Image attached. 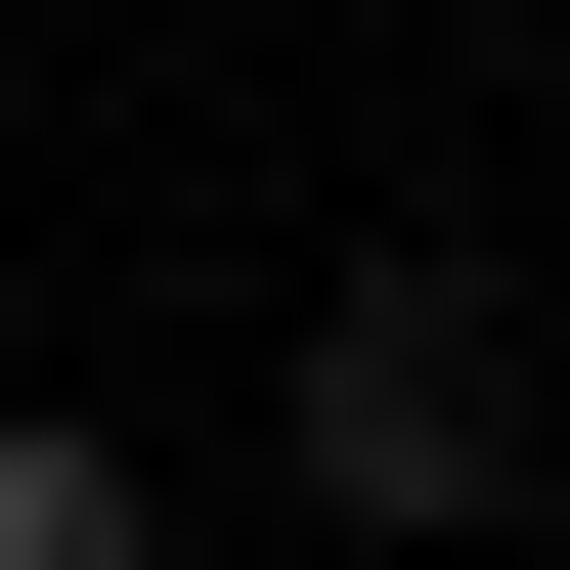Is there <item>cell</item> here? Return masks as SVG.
<instances>
[{"instance_id":"obj_1","label":"cell","mask_w":570,"mask_h":570,"mask_svg":"<svg viewBox=\"0 0 570 570\" xmlns=\"http://www.w3.org/2000/svg\"><path fill=\"white\" fill-rule=\"evenodd\" d=\"M264 483H307V527H395V570H439V527H527V307H483V264H352V307H307V395H264Z\"/></svg>"},{"instance_id":"obj_2","label":"cell","mask_w":570,"mask_h":570,"mask_svg":"<svg viewBox=\"0 0 570 570\" xmlns=\"http://www.w3.org/2000/svg\"><path fill=\"white\" fill-rule=\"evenodd\" d=\"M0 570H176V483H132L88 395H0Z\"/></svg>"}]
</instances>
